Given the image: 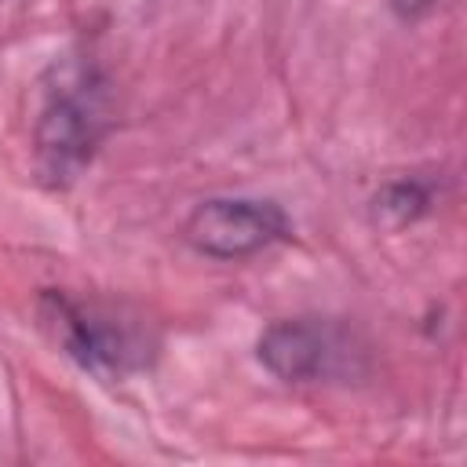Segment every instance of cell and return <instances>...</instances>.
<instances>
[{"label":"cell","mask_w":467,"mask_h":467,"mask_svg":"<svg viewBox=\"0 0 467 467\" xmlns=\"http://www.w3.org/2000/svg\"><path fill=\"white\" fill-rule=\"evenodd\" d=\"M117 106L109 77L84 55L51 62L40 77L36 113L29 124L33 175L47 190H69L113 131Z\"/></svg>","instance_id":"obj_1"},{"label":"cell","mask_w":467,"mask_h":467,"mask_svg":"<svg viewBox=\"0 0 467 467\" xmlns=\"http://www.w3.org/2000/svg\"><path fill=\"white\" fill-rule=\"evenodd\" d=\"M44 332L55 339V347L73 358L84 372L120 379L150 361V339L139 328V321L124 317L109 303L80 299L58 288H47L36 303Z\"/></svg>","instance_id":"obj_2"},{"label":"cell","mask_w":467,"mask_h":467,"mask_svg":"<svg viewBox=\"0 0 467 467\" xmlns=\"http://www.w3.org/2000/svg\"><path fill=\"white\" fill-rule=\"evenodd\" d=\"M255 358L281 383H332L365 372L361 339L328 317L270 321L255 343Z\"/></svg>","instance_id":"obj_3"},{"label":"cell","mask_w":467,"mask_h":467,"mask_svg":"<svg viewBox=\"0 0 467 467\" xmlns=\"http://www.w3.org/2000/svg\"><path fill=\"white\" fill-rule=\"evenodd\" d=\"M288 234L285 208L266 197H204L182 223V241L208 259H248Z\"/></svg>","instance_id":"obj_4"},{"label":"cell","mask_w":467,"mask_h":467,"mask_svg":"<svg viewBox=\"0 0 467 467\" xmlns=\"http://www.w3.org/2000/svg\"><path fill=\"white\" fill-rule=\"evenodd\" d=\"M434 204V182L427 179H416V175H398V179H387L372 201H368V212H372V223L383 226V230H405L412 226L416 219H423Z\"/></svg>","instance_id":"obj_5"},{"label":"cell","mask_w":467,"mask_h":467,"mask_svg":"<svg viewBox=\"0 0 467 467\" xmlns=\"http://www.w3.org/2000/svg\"><path fill=\"white\" fill-rule=\"evenodd\" d=\"M434 4H438V0H390V11H394L398 18H405V22H416V18H423L427 11H434Z\"/></svg>","instance_id":"obj_6"}]
</instances>
